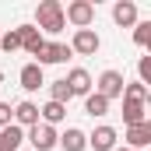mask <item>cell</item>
<instances>
[{
	"label": "cell",
	"instance_id": "obj_1",
	"mask_svg": "<svg viewBox=\"0 0 151 151\" xmlns=\"http://www.w3.org/2000/svg\"><path fill=\"white\" fill-rule=\"evenodd\" d=\"M63 4L60 0H42L35 7V28L39 32H49V35H56V32H63Z\"/></svg>",
	"mask_w": 151,
	"mask_h": 151
},
{
	"label": "cell",
	"instance_id": "obj_2",
	"mask_svg": "<svg viewBox=\"0 0 151 151\" xmlns=\"http://www.w3.org/2000/svg\"><path fill=\"white\" fill-rule=\"evenodd\" d=\"M63 21H70L74 28H88L95 21V4L91 0H70L63 7Z\"/></svg>",
	"mask_w": 151,
	"mask_h": 151
},
{
	"label": "cell",
	"instance_id": "obj_3",
	"mask_svg": "<svg viewBox=\"0 0 151 151\" xmlns=\"http://www.w3.org/2000/svg\"><path fill=\"white\" fill-rule=\"evenodd\" d=\"M102 49V39H99V32L95 28H77L74 39H70V53H77V56H95Z\"/></svg>",
	"mask_w": 151,
	"mask_h": 151
},
{
	"label": "cell",
	"instance_id": "obj_4",
	"mask_svg": "<svg viewBox=\"0 0 151 151\" xmlns=\"http://www.w3.org/2000/svg\"><path fill=\"white\" fill-rule=\"evenodd\" d=\"M123 74L119 70H102V77L95 81V91L106 99V102H113V99H123Z\"/></svg>",
	"mask_w": 151,
	"mask_h": 151
},
{
	"label": "cell",
	"instance_id": "obj_5",
	"mask_svg": "<svg viewBox=\"0 0 151 151\" xmlns=\"http://www.w3.org/2000/svg\"><path fill=\"white\" fill-rule=\"evenodd\" d=\"M56 127H46V123H35L28 130V141H32V151H53L56 148Z\"/></svg>",
	"mask_w": 151,
	"mask_h": 151
},
{
	"label": "cell",
	"instance_id": "obj_6",
	"mask_svg": "<svg viewBox=\"0 0 151 151\" xmlns=\"http://www.w3.org/2000/svg\"><path fill=\"white\" fill-rule=\"evenodd\" d=\"M35 56H39V60H35L39 67H49V63H63V60L70 56V46H67V42H46V46L39 49Z\"/></svg>",
	"mask_w": 151,
	"mask_h": 151
},
{
	"label": "cell",
	"instance_id": "obj_7",
	"mask_svg": "<svg viewBox=\"0 0 151 151\" xmlns=\"http://www.w3.org/2000/svg\"><path fill=\"white\" fill-rule=\"evenodd\" d=\"M116 127H95L91 134H88V148L91 151H113L116 148Z\"/></svg>",
	"mask_w": 151,
	"mask_h": 151
},
{
	"label": "cell",
	"instance_id": "obj_8",
	"mask_svg": "<svg viewBox=\"0 0 151 151\" xmlns=\"http://www.w3.org/2000/svg\"><path fill=\"white\" fill-rule=\"evenodd\" d=\"M127 144H130V151H144L151 144V123L144 119V123H134V127H127V137H123Z\"/></svg>",
	"mask_w": 151,
	"mask_h": 151
},
{
	"label": "cell",
	"instance_id": "obj_9",
	"mask_svg": "<svg viewBox=\"0 0 151 151\" xmlns=\"http://www.w3.org/2000/svg\"><path fill=\"white\" fill-rule=\"evenodd\" d=\"M63 81H67L70 95H81V99H84V95H91V84H95V81H91V74H88L84 67H74V70L63 77Z\"/></svg>",
	"mask_w": 151,
	"mask_h": 151
},
{
	"label": "cell",
	"instance_id": "obj_10",
	"mask_svg": "<svg viewBox=\"0 0 151 151\" xmlns=\"http://www.w3.org/2000/svg\"><path fill=\"white\" fill-rule=\"evenodd\" d=\"M113 21L119 28H134L137 25V4L134 0H116L113 4Z\"/></svg>",
	"mask_w": 151,
	"mask_h": 151
},
{
	"label": "cell",
	"instance_id": "obj_11",
	"mask_svg": "<svg viewBox=\"0 0 151 151\" xmlns=\"http://www.w3.org/2000/svg\"><path fill=\"white\" fill-rule=\"evenodd\" d=\"M18 35H21V49L32 53V56L46 46V39H42V32H39L35 25H18Z\"/></svg>",
	"mask_w": 151,
	"mask_h": 151
},
{
	"label": "cell",
	"instance_id": "obj_12",
	"mask_svg": "<svg viewBox=\"0 0 151 151\" xmlns=\"http://www.w3.org/2000/svg\"><path fill=\"white\" fill-rule=\"evenodd\" d=\"M56 148H63V151H84L88 148V134L77 130V127H67V134L56 137Z\"/></svg>",
	"mask_w": 151,
	"mask_h": 151
},
{
	"label": "cell",
	"instance_id": "obj_13",
	"mask_svg": "<svg viewBox=\"0 0 151 151\" xmlns=\"http://www.w3.org/2000/svg\"><path fill=\"white\" fill-rule=\"evenodd\" d=\"M35 123H39V106L35 102H18V106H14V127H21V130L28 127V130H32Z\"/></svg>",
	"mask_w": 151,
	"mask_h": 151
},
{
	"label": "cell",
	"instance_id": "obj_14",
	"mask_svg": "<svg viewBox=\"0 0 151 151\" xmlns=\"http://www.w3.org/2000/svg\"><path fill=\"white\" fill-rule=\"evenodd\" d=\"M18 81H21L25 91H39V88L46 84V77H42V67H39V63H25L21 74H18Z\"/></svg>",
	"mask_w": 151,
	"mask_h": 151
},
{
	"label": "cell",
	"instance_id": "obj_15",
	"mask_svg": "<svg viewBox=\"0 0 151 151\" xmlns=\"http://www.w3.org/2000/svg\"><path fill=\"white\" fill-rule=\"evenodd\" d=\"M21 141H25V130L21 127H4L0 130V151H21Z\"/></svg>",
	"mask_w": 151,
	"mask_h": 151
},
{
	"label": "cell",
	"instance_id": "obj_16",
	"mask_svg": "<svg viewBox=\"0 0 151 151\" xmlns=\"http://www.w3.org/2000/svg\"><path fill=\"white\" fill-rule=\"evenodd\" d=\"M144 113H148V102H130V99H123V123H127V127L144 123Z\"/></svg>",
	"mask_w": 151,
	"mask_h": 151
},
{
	"label": "cell",
	"instance_id": "obj_17",
	"mask_svg": "<svg viewBox=\"0 0 151 151\" xmlns=\"http://www.w3.org/2000/svg\"><path fill=\"white\" fill-rule=\"evenodd\" d=\"M39 116H42V123H46V127H56V123H63L67 106H60V102H46V106L39 109Z\"/></svg>",
	"mask_w": 151,
	"mask_h": 151
},
{
	"label": "cell",
	"instance_id": "obj_18",
	"mask_svg": "<svg viewBox=\"0 0 151 151\" xmlns=\"http://www.w3.org/2000/svg\"><path fill=\"white\" fill-rule=\"evenodd\" d=\"M84 113L88 116H106L109 113V102H106L99 91H91V95H84Z\"/></svg>",
	"mask_w": 151,
	"mask_h": 151
},
{
	"label": "cell",
	"instance_id": "obj_19",
	"mask_svg": "<svg viewBox=\"0 0 151 151\" xmlns=\"http://www.w3.org/2000/svg\"><path fill=\"white\" fill-rule=\"evenodd\" d=\"M123 99H130V102H148V84H141V81H130V84H123Z\"/></svg>",
	"mask_w": 151,
	"mask_h": 151
},
{
	"label": "cell",
	"instance_id": "obj_20",
	"mask_svg": "<svg viewBox=\"0 0 151 151\" xmlns=\"http://www.w3.org/2000/svg\"><path fill=\"white\" fill-rule=\"evenodd\" d=\"M74 95H70V88H67V81H53L49 84V102H60V106H67Z\"/></svg>",
	"mask_w": 151,
	"mask_h": 151
},
{
	"label": "cell",
	"instance_id": "obj_21",
	"mask_svg": "<svg viewBox=\"0 0 151 151\" xmlns=\"http://www.w3.org/2000/svg\"><path fill=\"white\" fill-rule=\"evenodd\" d=\"M134 42H137L141 49L151 46V21H137V25H134Z\"/></svg>",
	"mask_w": 151,
	"mask_h": 151
},
{
	"label": "cell",
	"instance_id": "obj_22",
	"mask_svg": "<svg viewBox=\"0 0 151 151\" xmlns=\"http://www.w3.org/2000/svg\"><path fill=\"white\" fill-rule=\"evenodd\" d=\"M0 49H4V53H14V49H21V35H18V28H11L7 35H0Z\"/></svg>",
	"mask_w": 151,
	"mask_h": 151
},
{
	"label": "cell",
	"instance_id": "obj_23",
	"mask_svg": "<svg viewBox=\"0 0 151 151\" xmlns=\"http://www.w3.org/2000/svg\"><path fill=\"white\" fill-rule=\"evenodd\" d=\"M137 74H141V84H151V56L137 60Z\"/></svg>",
	"mask_w": 151,
	"mask_h": 151
},
{
	"label": "cell",
	"instance_id": "obj_24",
	"mask_svg": "<svg viewBox=\"0 0 151 151\" xmlns=\"http://www.w3.org/2000/svg\"><path fill=\"white\" fill-rule=\"evenodd\" d=\"M11 119H14V109H11V102H0V130H4V127H11Z\"/></svg>",
	"mask_w": 151,
	"mask_h": 151
},
{
	"label": "cell",
	"instance_id": "obj_25",
	"mask_svg": "<svg viewBox=\"0 0 151 151\" xmlns=\"http://www.w3.org/2000/svg\"><path fill=\"white\" fill-rule=\"evenodd\" d=\"M113 151H127V148H113Z\"/></svg>",
	"mask_w": 151,
	"mask_h": 151
},
{
	"label": "cell",
	"instance_id": "obj_26",
	"mask_svg": "<svg viewBox=\"0 0 151 151\" xmlns=\"http://www.w3.org/2000/svg\"><path fill=\"white\" fill-rule=\"evenodd\" d=\"M0 81H4V70H0Z\"/></svg>",
	"mask_w": 151,
	"mask_h": 151
},
{
	"label": "cell",
	"instance_id": "obj_27",
	"mask_svg": "<svg viewBox=\"0 0 151 151\" xmlns=\"http://www.w3.org/2000/svg\"><path fill=\"white\" fill-rule=\"evenodd\" d=\"M127 151H130V148H127Z\"/></svg>",
	"mask_w": 151,
	"mask_h": 151
}]
</instances>
